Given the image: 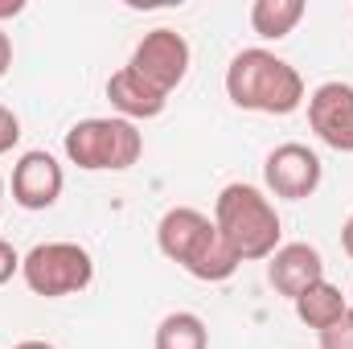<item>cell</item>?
<instances>
[{"mask_svg":"<svg viewBox=\"0 0 353 349\" xmlns=\"http://www.w3.org/2000/svg\"><path fill=\"white\" fill-rule=\"evenodd\" d=\"M157 247L165 259L185 267L201 283H222L239 271V255L230 251V243L222 239L214 218L193 210V206L165 210V218L157 222Z\"/></svg>","mask_w":353,"mask_h":349,"instance_id":"1","label":"cell"},{"mask_svg":"<svg viewBox=\"0 0 353 349\" xmlns=\"http://www.w3.org/2000/svg\"><path fill=\"white\" fill-rule=\"evenodd\" d=\"M214 226L222 230V239L230 243L239 263L271 259L279 251V235H283L275 201L259 185H247V181L222 185V193L214 201Z\"/></svg>","mask_w":353,"mask_h":349,"instance_id":"2","label":"cell"},{"mask_svg":"<svg viewBox=\"0 0 353 349\" xmlns=\"http://www.w3.org/2000/svg\"><path fill=\"white\" fill-rule=\"evenodd\" d=\"M226 94L243 111L259 115H292L304 103V79L292 62L271 50H243L226 66Z\"/></svg>","mask_w":353,"mask_h":349,"instance_id":"3","label":"cell"},{"mask_svg":"<svg viewBox=\"0 0 353 349\" xmlns=\"http://www.w3.org/2000/svg\"><path fill=\"white\" fill-rule=\"evenodd\" d=\"M66 157L70 165L87 169V173H123L140 161L144 152V136L132 119L119 115H94V119H79L66 132Z\"/></svg>","mask_w":353,"mask_h":349,"instance_id":"4","label":"cell"},{"mask_svg":"<svg viewBox=\"0 0 353 349\" xmlns=\"http://www.w3.org/2000/svg\"><path fill=\"white\" fill-rule=\"evenodd\" d=\"M21 279L29 283L33 296L62 300L90 288L94 263H90V251L79 243H37L29 255H21Z\"/></svg>","mask_w":353,"mask_h":349,"instance_id":"5","label":"cell"},{"mask_svg":"<svg viewBox=\"0 0 353 349\" xmlns=\"http://www.w3.org/2000/svg\"><path fill=\"white\" fill-rule=\"evenodd\" d=\"M148 87H157L161 94H173L185 74H189V41L176 33V29H152L136 41L132 50V62H128Z\"/></svg>","mask_w":353,"mask_h":349,"instance_id":"6","label":"cell"},{"mask_svg":"<svg viewBox=\"0 0 353 349\" xmlns=\"http://www.w3.org/2000/svg\"><path fill=\"white\" fill-rule=\"evenodd\" d=\"M321 177H325L321 157H316L308 144H296V140L271 148L267 161H263L267 189H271L275 197H283V201H304V197H312V193L321 189Z\"/></svg>","mask_w":353,"mask_h":349,"instance_id":"7","label":"cell"},{"mask_svg":"<svg viewBox=\"0 0 353 349\" xmlns=\"http://www.w3.org/2000/svg\"><path fill=\"white\" fill-rule=\"evenodd\" d=\"M308 128L333 152H353V83H321L312 90Z\"/></svg>","mask_w":353,"mask_h":349,"instance_id":"8","label":"cell"},{"mask_svg":"<svg viewBox=\"0 0 353 349\" xmlns=\"http://www.w3.org/2000/svg\"><path fill=\"white\" fill-rule=\"evenodd\" d=\"M62 185H66L62 165H58L50 152L33 148V152H25V157L17 161V169H12V201H17L21 210H50V206L62 197Z\"/></svg>","mask_w":353,"mask_h":349,"instance_id":"9","label":"cell"},{"mask_svg":"<svg viewBox=\"0 0 353 349\" xmlns=\"http://www.w3.org/2000/svg\"><path fill=\"white\" fill-rule=\"evenodd\" d=\"M321 279H325V259L308 243H279V251L267 259V283L288 300H296L304 288Z\"/></svg>","mask_w":353,"mask_h":349,"instance_id":"10","label":"cell"},{"mask_svg":"<svg viewBox=\"0 0 353 349\" xmlns=\"http://www.w3.org/2000/svg\"><path fill=\"white\" fill-rule=\"evenodd\" d=\"M107 99H111V107L119 111V119H157L161 111H165V103H169V94H161L157 87H148L132 66H123V70H115L111 79H107Z\"/></svg>","mask_w":353,"mask_h":349,"instance_id":"11","label":"cell"},{"mask_svg":"<svg viewBox=\"0 0 353 349\" xmlns=\"http://www.w3.org/2000/svg\"><path fill=\"white\" fill-rule=\"evenodd\" d=\"M296 317L308 325V329H329V325H337L345 312H350V296L337 288V283H329V279H321V283H312V288H304L296 300Z\"/></svg>","mask_w":353,"mask_h":349,"instance_id":"12","label":"cell"},{"mask_svg":"<svg viewBox=\"0 0 353 349\" xmlns=\"http://www.w3.org/2000/svg\"><path fill=\"white\" fill-rule=\"evenodd\" d=\"M304 12H308L304 0H255L251 4V29L267 41H279L304 21Z\"/></svg>","mask_w":353,"mask_h":349,"instance_id":"13","label":"cell"},{"mask_svg":"<svg viewBox=\"0 0 353 349\" xmlns=\"http://www.w3.org/2000/svg\"><path fill=\"white\" fill-rule=\"evenodd\" d=\"M152 349H210V329L197 312H169L157 325Z\"/></svg>","mask_w":353,"mask_h":349,"instance_id":"14","label":"cell"},{"mask_svg":"<svg viewBox=\"0 0 353 349\" xmlns=\"http://www.w3.org/2000/svg\"><path fill=\"white\" fill-rule=\"evenodd\" d=\"M321 349H353V304L337 325L321 329Z\"/></svg>","mask_w":353,"mask_h":349,"instance_id":"15","label":"cell"},{"mask_svg":"<svg viewBox=\"0 0 353 349\" xmlns=\"http://www.w3.org/2000/svg\"><path fill=\"white\" fill-rule=\"evenodd\" d=\"M17 140H21V119H17V111H12V107H4V103H0V157H4V152H12V148H17Z\"/></svg>","mask_w":353,"mask_h":349,"instance_id":"16","label":"cell"},{"mask_svg":"<svg viewBox=\"0 0 353 349\" xmlns=\"http://www.w3.org/2000/svg\"><path fill=\"white\" fill-rule=\"evenodd\" d=\"M17 271H21V255H17V247H12L8 239H0V288H4Z\"/></svg>","mask_w":353,"mask_h":349,"instance_id":"17","label":"cell"},{"mask_svg":"<svg viewBox=\"0 0 353 349\" xmlns=\"http://www.w3.org/2000/svg\"><path fill=\"white\" fill-rule=\"evenodd\" d=\"M8 66H12V41H8V33L0 29V79L8 74Z\"/></svg>","mask_w":353,"mask_h":349,"instance_id":"18","label":"cell"},{"mask_svg":"<svg viewBox=\"0 0 353 349\" xmlns=\"http://www.w3.org/2000/svg\"><path fill=\"white\" fill-rule=\"evenodd\" d=\"M341 247H345V255L353 259V214L345 218V226H341Z\"/></svg>","mask_w":353,"mask_h":349,"instance_id":"19","label":"cell"},{"mask_svg":"<svg viewBox=\"0 0 353 349\" xmlns=\"http://www.w3.org/2000/svg\"><path fill=\"white\" fill-rule=\"evenodd\" d=\"M17 12H25V0H0V21L4 17H17Z\"/></svg>","mask_w":353,"mask_h":349,"instance_id":"20","label":"cell"},{"mask_svg":"<svg viewBox=\"0 0 353 349\" xmlns=\"http://www.w3.org/2000/svg\"><path fill=\"white\" fill-rule=\"evenodd\" d=\"M12 349H58V346H50V341H21V346H12Z\"/></svg>","mask_w":353,"mask_h":349,"instance_id":"21","label":"cell"},{"mask_svg":"<svg viewBox=\"0 0 353 349\" xmlns=\"http://www.w3.org/2000/svg\"><path fill=\"white\" fill-rule=\"evenodd\" d=\"M0 214H4V177H0Z\"/></svg>","mask_w":353,"mask_h":349,"instance_id":"22","label":"cell"},{"mask_svg":"<svg viewBox=\"0 0 353 349\" xmlns=\"http://www.w3.org/2000/svg\"><path fill=\"white\" fill-rule=\"evenodd\" d=\"M350 296H353V292H350Z\"/></svg>","mask_w":353,"mask_h":349,"instance_id":"23","label":"cell"}]
</instances>
